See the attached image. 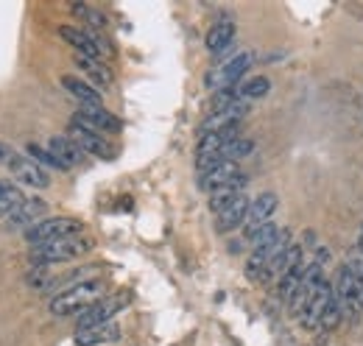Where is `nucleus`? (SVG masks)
Returning <instances> with one entry per match:
<instances>
[{
    "label": "nucleus",
    "instance_id": "obj_9",
    "mask_svg": "<svg viewBox=\"0 0 363 346\" xmlns=\"http://www.w3.org/2000/svg\"><path fill=\"white\" fill-rule=\"evenodd\" d=\"M59 37L65 40V43H70L76 50H79V56H87V59H106V56H112V48L104 43V40H98L95 34H87V31H82V28H76V26H62L59 28Z\"/></svg>",
    "mask_w": 363,
    "mask_h": 346
},
{
    "label": "nucleus",
    "instance_id": "obj_25",
    "mask_svg": "<svg viewBox=\"0 0 363 346\" xmlns=\"http://www.w3.org/2000/svg\"><path fill=\"white\" fill-rule=\"evenodd\" d=\"M279 232H282V229H279V226H277L274 221H269V223H263V226H260L257 232H252V235H249L252 252H260V249H266V246L272 243V240L277 238V235H279Z\"/></svg>",
    "mask_w": 363,
    "mask_h": 346
},
{
    "label": "nucleus",
    "instance_id": "obj_5",
    "mask_svg": "<svg viewBox=\"0 0 363 346\" xmlns=\"http://www.w3.org/2000/svg\"><path fill=\"white\" fill-rule=\"evenodd\" d=\"M333 291H335V299L341 304L344 316H363V282L347 265H341V271L335 274Z\"/></svg>",
    "mask_w": 363,
    "mask_h": 346
},
{
    "label": "nucleus",
    "instance_id": "obj_17",
    "mask_svg": "<svg viewBox=\"0 0 363 346\" xmlns=\"http://www.w3.org/2000/svg\"><path fill=\"white\" fill-rule=\"evenodd\" d=\"M62 86L76 101H82V106H104V95L92 84H87L84 79H79V76H62Z\"/></svg>",
    "mask_w": 363,
    "mask_h": 346
},
{
    "label": "nucleus",
    "instance_id": "obj_12",
    "mask_svg": "<svg viewBox=\"0 0 363 346\" xmlns=\"http://www.w3.org/2000/svg\"><path fill=\"white\" fill-rule=\"evenodd\" d=\"M45 213H48V201H43V199H28L14 216L6 218V229L9 232H17V229H26L28 232L40 221H45Z\"/></svg>",
    "mask_w": 363,
    "mask_h": 346
},
{
    "label": "nucleus",
    "instance_id": "obj_26",
    "mask_svg": "<svg viewBox=\"0 0 363 346\" xmlns=\"http://www.w3.org/2000/svg\"><path fill=\"white\" fill-rule=\"evenodd\" d=\"M73 11H76V14H82V17H87L92 26H98V28H104V26H106L104 14H98L95 9H87V6H73Z\"/></svg>",
    "mask_w": 363,
    "mask_h": 346
},
{
    "label": "nucleus",
    "instance_id": "obj_1",
    "mask_svg": "<svg viewBox=\"0 0 363 346\" xmlns=\"http://www.w3.org/2000/svg\"><path fill=\"white\" fill-rule=\"evenodd\" d=\"M92 246V238L84 235H76V238H65V240H53L45 246H34L31 252V262L34 265H53V262H67V260H76L82 255H87Z\"/></svg>",
    "mask_w": 363,
    "mask_h": 346
},
{
    "label": "nucleus",
    "instance_id": "obj_7",
    "mask_svg": "<svg viewBox=\"0 0 363 346\" xmlns=\"http://www.w3.org/2000/svg\"><path fill=\"white\" fill-rule=\"evenodd\" d=\"M129 302H132V296H129V294H123V296H104V299H98V302L90 304L87 310H82V313H79V324H76V330H90V327L109 324V321L115 318V313H121Z\"/></svg>",
    "mask_w": 363,
    "mask_h": 346
},
{
    "label": "nucleus",
    "instance_id": "obj_13",
    "mask_svg": "<svg viewBox=\"0 0 363 346\" xmlns=\"http://www.w3.org/2000/svg\"><path fill=\"white\" fill-rule=\"evenodd\" d=\"M249 204H252V201H249L246 193H243L240 199H235L227 210H221V213L216 216V229H218L221 235H227V232H232V229L243 226V221H246V216H249Z\"/></svg>",
    "mask_w": 363,
    "mask_h": 346
},
{
    "label": "nucleus",
    "instance_id": "obj_29",
    "mask_svg": "<svg viewBox=\"0 0 363 346\" xmlns=\"http://www.w3.org/2000/svg\"><path fill=\"white\" fill-rule=\"evenodd\" d=\"M361 235H363V229H361Z\"/></svg>",
    "mask_w": 363,
    "mask_h": 346
},
{
    "label": "nucleus",
    "instance_id": "obj_8",
    "mask_svg": "<svg viewBox=\"0 0 363 346\" xmlns=\"http://www.w3.org/2000/svg\"><path fill=\"white\" fill-rule=\"evenodd\" d=\"M67 137L84 151V154H92V157H98V160H115L118 157V148L104 137V134H98V131L87 129V126H82V123H70L67 126Z\"/></svg>",
    "mask_w": 363,
    "mask_h": 346
},
{
    "label": "nucleus",
    "instance_id": "obj_15",
    "mask_svg": "<svg viewBox=\"0 0 363 346\" xmlns=\"http://www.w3.org/2000/svg\"><path fill=\"white\" fill-rule=\"evenodd\" d=\"M121 338V327L115 321L101 324V327H90V330H76V346H101V344H115Z\"/></svg>",
    "mask_w": 363,
    "mask_h": 346
},
{
    "label": "nucleus",
    "instance_id": "obj_20",
    "mask_svg": "<svg viewBox=\"0 0 363 346\" xmlns=\"http://www.w3.org/2000/svg\"><path fill=\"white\" fill-rule=\"evenodd\" d=\"M28 199L23 196V190L11 182H0V218H11Z\"/></svg>",
    "mask_w": 363,
    "mask_h": 346
},
{
    "label": "nucleus",
    "instance_id": "obj_19",
    "mask_svg": "<svg viewBox=\"0 0 363 346\" xmlns=\"http://www.w3.org/2000/svg\"><path fill=\"white\" fill-rule=\"evenodd\" d=\"M232 40H235V23L224 17V20H218V23L207 31L204 45H207L210 53H221V50H227L229 45H232Z\"/></svg>",
    "mask_w": 363,
    "mask_h": 346
},
{
    "label": "nucleus",
    "instance_id": "obj_22",
    "mask_svg": "<svg viewBox=\"0 0 363 346\" xmlns=\"http://www.w3.org/2000/svg\"><path fill=\"white\" fill-rule=\"evenodd\" d=\"M76 65L90 76L92 82H98V84H112V73H109V67L101 65L98 59H87V56H79V53H76Z\"/></svg>",
    "mask_w": 363,
    "mask_h": 346
},
{
    "label": "nucleus",
    "instance_id": "obj_10",
    "mask_svg": "<svg viewBox=\"0 0 363 346\" xmlns=\"http://www.w3.org/2000/svg\"><path fill=\"white\" fill-rule=\"evenodd\" d=\"M76 123L98 131V134H118V131L123 129V123H121L109 109H104V106H79Z\"/></svg>",
    "mask_w": 363,
    "mask_h": 346
},
{
    "label": "nucleus",
    "instance_id": "obj_4",
    "mask_svg": "<svg viewBox=\"0 0 363 346\" xmlns=\"http://www.w3.org/2000/svg\"><path fill=\"white\" fill-rule=\"evenodd\" d=\"M84 232V223L79 218H67V216H59V218H45L40 221L37 226H31L26 232V240L31 246H45V243H53V240H65V238H76Z\"/></svg>",
    "mask_w": 363,
    "mask_h": 346
},
{
    "label": "nucleus",
    "instance_id": "obj_28",
    "mask_svg": "<svg viewBox=\"0 0 363 346\" xmlns=\"http://www.w3.org/2000/svg\"><path fill=\"white\" fill-rule=\"evenodd\" d=\"M358 255H363V235L358 238Z\"/></svg>",
    "mask_w": 363,
    "mask_h": 346
},
{
    "label": "nucleus",
    "instance_id": "obj_16",
    "mask_svg": "<svg viewBox=\"0 0 363 346\" xmlns=\"http://www.w3.org/2000/svg\"><path fill=\"white\" fill-rule=\"evenodd\" d=\"M45 148L56 157V160H59V162H62V165H65V168H67V171L84 160V151H82L70 137H50Z\"/></svg>",
    "mask_w": 363,
    "mask_h": 346
},
{
    "label": "nucleus",
    "instance_id": "obj_6",
    "mask_svg": "<svg viewBox=\"0 0 363 346\" xmlns=\"http://www.w3.org/2000/svg\"><path fill=\"white\" fill-rule=\"evenodd\" d=\"M252 65H255V53L252 50H240L238 56H232L229 62H224L221 67H216L207 76V86H213L216 92L218 89H229V86H238Z\"/></svg>",
    "mask_w": 363,
    "mask_h": 346
},
{
    "label": "nucleus",
    "instance_id": "obj_23",
    "mask_svg": "<svg viewBox=\"0 0 363 346\" xmlns=\"http://www.w3.org/2000/svg\"><path fill=\"white\" fill-rule=\"evenodd\" d=\"M26 154H28V157H31V160H34L40 168H56V171H67V168H65V165H62V162H59V160H56V157L48 151L45 145H40V143H28V145H26Z\"/></svg>",
    "mask_w": 363,
    "mask_h": 346
},
{
    "label": "nucleus",
    "instance_id": "obj_24",
    "mask_svg": "<svg viewBox=\"0 0 363 346\" xmlns=\"http://www.w3.org/2000/svg\"><path fill=\"white\" fill-rule=\"evenodd\" d=\"M252 151H255V143H252L249 137H238V140H232L227 148L221 151V160H224V162H238V160L249 157Z\"/></svg>",
    "mask_w": 363,
    "mask_h": 346
},
{
    "label": "nucleus",
    "instance_id": "obj_3",
    "mask_svg": "<svg viewBox=\"0 0 363 346\" xmlns=\"http://www.w3.org/2000/svg\"><path fill=\"white\" fill-rule=\"evenodd\" d=\"M0 162L9 168V171L14 173L23 184H28V187H37V190H45L48 184H50V179H48V173L31 160V157H23L14 145H9V143H3L0 140Z\"/></svg>",
    "mask_w": 363,
    "mask_h": 346
},
{
    "label": "nucleus",
    "instance_id": "obj_14",
    "mask_svg": "<svg viewBox=\"0 0 363 346\" xmlns=\"http://www.w3.org/2000/svg\"><path fill=\"white\" fill-rule=\"evenodd\" d=\"M238 176H240L238 162H221V165H216V168H210V171L199 173V187H201L204 193H216L218 187L229 184V182L238 179Z\"/></svg>",
    "mask_w": 363,
    "mask_h": 346
},
{
    "label": "nucleus",
    "instance_id": "obj_2",
    "mask_svg": "<svg viewBox=\"0 0 363 346\" xmlns=\"http://www.w3.org/2000/svg\"><path fill=\"white\" fill-rule=\"evenodd\" d=\"M104 294V279H87L59 296H53L50 302V313L53 316H73V313H82L87 310L90 304H95Z\"/></svg>",
    "mask_w": 363,
    "mask_h": 346
},
{
    "label": "nucleus",
    "instance_id": "obj_18",
    "mask_svg": "<svg viewBox=\"0 0 363 346\" xmlns=\"http://www.w3.org/2000/svg\"><path fill=\"white\" fill-rule=\"evenodd\" d=\"M243 187H246V176L240 173V176H238V179H232L229 184L218 187L216 193H210V210H213L216 216H218L221 210H227L235 199H240V196H243Z\"/></svg>",
    "mask_w": 363,
    "mask_h": 346
},
{
    "label": "nucleus",
    "instance_id": "obj_21",
    "mask_svg": "<svg viewBox=\"0 0 363 346\" xmlns=\"http://www.w3.org/2000/svg\"><path fill=\"white\" fill-rule=\"evenodd\" d=\"M269 89H272V82H269L266 76H255V79H246V82L238 84V98H243V101L252 104L255 98L269 95Z\"/></svg>",
    "mask_w": 363,
    "mask_h": 346
},
{
    "label": "nucleus",
    "instance_id": "obj_11",
    "mask_svg": "<svg viewBox=\"0 0 363 346\" xmlns=\"http://www.w3.org/2000/svg\"><path fill=\"white\" fill-rule=\"evenodd\" d=\"M277 193H260L252 204H249V216L243 221V229H246V238L252 235V232H257L263 223H269L272 216L277 213Z\"/></svg>",
    "mask_w": 363,
    "mask_h": 346
},
{
    "label": "nucleus",
    "instance_id": "obj_27",
    "mask_svg": "<svg viewBox=\"0 0 363 346\" xmlns=\"http://www.w3.org/2000/svg\"><path fill=\"white\" fill-rule=\"evenodd\" d=\"M344 265H347V268H350V271H352V274L363 282V255H352V257H347Z\"/></svg>",
    "mask_w": 363,
    "mask_h": 346
}]
</instances>
